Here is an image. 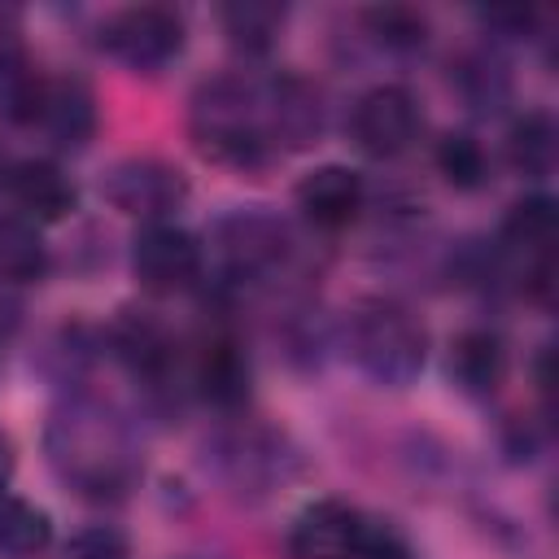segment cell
I'll list each match as a JSON object with an SVG mask.
<instances>
[{
	"label": "cell",
	"instance_id": "1",
	"mask_svg": "<svg viewBox=\"0 0 559 559\" xmlns=\"http://www.w3.org/2000/svg\"><path fill=\"white\" fill-rule=\"evenodd\" d=\"M192 135L210 162L223 166H258L271 148L266 135V92L245 79L201 83L192 96Z\"/></svg>",
	"mask_w": 559,
	"mask_h": 559
},
{
	"label": "cell",
	"instance_id": "2",
	"mask_svg": "<svg viewBox=\"0 0 559 559\" xmlns=\"http://www.w3.org/2000/svg\"><path fill=\"white\" fill-rule=\"evenodd\" d=\"M349 354L376 384L402 389L424 371L428 336H424V323L406 306L362 301L349 319Z\"/></svg>",
	"mask_w": 559,
	"mask_h": 559
},
{
	"label": "cell",
	"instance_id": "3",
	"mask_svg": "<svg viewBox=\"0 0 559 559\" xmlns=\"http://www.w3.org/2000/svg\"><path fill=\"white\" fill-rule=\"evenodd\" d=\"M105 197L114 210L144 218V223H166L183 201H188V179L179 166L162 157H122L105 175Z\"/></svg>",
	"mask_w": 559,
	"mask_h": 559
},
{
	"label": "cell",
	"instance_id": "4",
	"mask_svg": "<svg viewBox=\"0 0 559 559\" xmlns=\"http://www.w3.org/2000/svg\"><path fill=\"white\" fill-rule=\"evenodd\" d=\"M100 44L131 70H162L183 48V17L166 4H131L100 26Z\"/></svg>",
	"mask_w": 559,
	"mask_h": 559
},
{
	"label": "cell",
	"instance_id": "5",
	"mask_svg": "<svg viewBox=\"0 0 559 559\" xmlns=\"http://www.w3.org/2000/svg\"><path fill=\"white\" fill-rule=\"evenodd\" d=\"M131 271L148 293H179L201 271V245L179 223H144L131 240Z\"/></svg>",
	"mask_w": 559,
	"mask_h": 559
},
{
	"label": "cell",
	"instance_id": "6",
	"mask_svg": "<svg viewBox=\"0 0 559 559\" xmlns=\"http://www.w3.org/2000/svg\"><path fill=\"white\" fill-rule=\"evenodd\" d=\"M349 131L367 157H397L402 148H411V140L419 131V105L406 87L380 83L358 96V105L349 114Z\"/></svg>",
	"mask_w": 559,
	"mask_h": 559
},
{
	"label": "cell",
	"instance_id": "7",
	"mask_svg": "<svg viewBox=\"0 0 559 559\" xmlns=\"http://www.w3.org/2000/svg\"><path fill=\"white\" fill-rule=\"evenodd\" d=\"M367 537V520L358 507L341 498H319L301 507V515L288 528L293 559H354Z\"/></svg>",
	"mask_w": 559,
	"mask_h": 559
},
{
	"label": "cell",
	"instance_id": "8",
	"mask_svg": "<svg viewBox=\"0 0 559 559\" xmlns=\"http://www.w3.org/2000/svg\"><path fill=\"white\" fill-rule=\"evenodd\" d=\"M297 210H301L314 227H323V231L349 227V223L358 218V210H362V179H358V170L336 166V162L314 166V170L301 175V183H297Z\"/></svg>",
	"mask_w": 559,
	"mask_h": 559
},
{
	"label": "cell",
	"instance_id": "9",
	"mask_svg": "<svg viewBox=\"0 0 559 559\" xmlns=\"http://www.w3.org/2000/svg\"><path fill=\"white\" fill-rule=\"evenodd\" d=\"M35 122L61 144L83 148L96 131V96L83 79H44L35 100Z\"/></svg>",
	"mask_w": 559,
	"mask_h": 559
},
{
	"label": "cell",
	"instance_id": "10",
	"mask_svg": "<svg viewBox=\"0 0 559 559\" xmlns=\"http://www.w3.org/2000/svg\"><path fill=\"white\" fill-rule=\"evenodd\" d=\"M4 192L35 218V223H57L74 210V183L66 179V170L57 162L31 157V162H13L9 166V183Z\"/></svg>",
	"mask_w": 559,
	"mask_h": 559
},
{
	"label": "cell",
	"instance_id": "11",
	"mask_svg": "<svg viewBox=\"0 0 559 559\" xmlns=\"http://www.w3.org/2000/svg\"><path fill=\"white\" fill-rule=\"evenodd\" d=\"M223 258L236 275L271 271L284 258V227L266 214H236L223 223Z\"/></svg>",
	"mask_w": 559,
	"mask_h": 559
},
{
	"label": "cell",
	"instance_id": "12",
	"mask_svg": "<svg viewBox=\"0 0 559 559\" xmlns=\"http://www.w3.org/2000/svg\"><path fill=\"white\" fill-rule=\"evenodd\" d=\"M450 376H454V384L463 393H476V397L493 393L502 384V376H507V349H502V341L493 332H485V328L459 332L454 345H450Z\"/></svg>",
	"mask_w": 559,
	"mask_h": 559
},
{
	"label": "cell",
	"instance_id": "13",
	"mask_svg": "<svg viewBox=\"0 0 559 559\" xmlns=\"http://www.w3.org/2000/svg\"><path fill=\"white\" fill-rule=\"evenodd\" d=\"M197 389L205 402L231 411L249 397V358L231 336H214L205 341L201 358H197Z\"/></svg>",
	"mask_w": 559,
	"mask_h": 559
},
{
	"label": "cell",
	"instance_id": "14",
	"mask_svg": "<svg viewBox=\"0 0 559 559\" xmlns=\"http://www.w3.org/2000/svg\"><path fill=\"white\" fill-rule=\"evenodd\" d=\"M52 546V520L44 507L0 493V559H44Z\"/></svg>",
	"mask_w": 559,
	"mask_h": 559
},
{
	"label": "cell",
	"instance_id": "15",
	"mask_svg": "<svg viewBox=\"0 0 559 559\" xmlns=\"http://www.w3.org/2000/svg\"><path fill=\"white\" fill-rule=\"evenodd\" d=\"M555 227H559V205L550 197H524L507 210L502 218V240L520 253H533V258H550V245H555Z\"/></svg>",
	"mask_w": 559,
	"mask_h": 559
},
{
	"label": "cell",
	"instance_id": "16",
	"mask_svg": "<svg viewBox=\"0 0 559 559\" xmlns=\"http://www.w3.org/2000/svg\"><path fill=\"white\" fill-rule=\"evenodd\" d=\"M48 266L39 231L22 218H0V284H31Z\"/></svg>",
	"mask_w": 559,
	"mask_h": 559
},
{
	"label": "cell",
	"instance_id": "17",
	"mask_svg": "<svg viewBox=\"0 0 559 559\" xmlns=\"http://www.w3.org/2000/svg\"><path fill=\"white\" fill-rule=\"evenodd\" d=\"M218 17H223V31L231 35V44L245 52H266L284 26V9L271 0H236V4H223Z\"/></svg>",
	"mask_w": 559,
	"mask_h": 559
},
{
	"label": "cell",
	"instance_id": "18",
	"mask_svg": "<svg viewBox=\"0 0 559 559\" xmlns=\"http://www.w3.org/2000/svg\"><path fill=\"white\" fill-rule=\"evenodd\" d=\"M555 140L559 135H555L550 114L533 109V114L515 118V127L507 135V153H511L515 170H524V175H550V166H555Z\"/></svg>",
	"mask_w": 559,
	"mask_h": 559
},
{
	"label": "cell",
	"instance_id": "19",
	"mask_svg": "<svg viewBox=\"0 0 559 559\" xmlns=\"http://www.w3.org/2000/svg\"><path fill=\"white\" fill-rule=\"evenodd\" d=\"M114 345H118V354H122L135 371H144V376H157V371L170 362V341H166V332H162L153 319H144V314L118 319Z\"/></svg>",
	"mask_w": 559,
	"mask_h": 559
},
{
	"label": "cell",
	"instance_id": "20",
	"mask_svg": "<svg viewBox=\"0 0 559 559\" xmlns=\"http://www.w3.org/2000/svg\"><path fill=\"white\" fill-rule=\"evenodd\" d=\"M437 170L445 175V183L472 192V188L485 183V175H489V157H485V148H480L476 135H467V131H450V135L437 144Z\"/></svg>",
	"mask_w": 559,
	"mask_h": 559
},
{
	"label": "cell",
	"instance_id": "21",
	"mask_svg": "<svg viewBox=\"0 0 559 559\" xmlns=\"http://www.w3.org/2000/svg\"><path fill=\"white\" fill-rule=\"evenodd\" d=\"M362 17H367L371 35L380 44H389V48H419L428 39V17L419 9H411V4H376Z\"/></svg>",
	"mask_w": 559,
	"mask_h": 559
},
{
	"label": "cell",
	"instance_id": "22",
	"mask_svg": "<svg viewBox=\"0 0 559 559\" xmlns=\"http://www.w3.org/2000/svg\"><path fill=\"white\" fill-rule=\"evenodd\" d=\"M61 559H131V550H127V537H122L118 528L96 524V528L74 533V537L66 542Z\"/></svg>",
	"mask_w": 559,
	"mask_h": 559
},
{
	"label": "cell",
	"instance_id": "23",
	"mask_svg": "<svg viewBox=\"0 0 559 559\" xmlns=\"http://www.w3.org/2000/svg\"><path fill=\"white\" fill-rule=\"evenodd\" d=\"M354 559H415V555H411V546H406L393 528H376V524H367V537H362V546H358Z\"/></svg>",
	"mask_w": 559,
	"mask_h": 559
},
{
	"label": "cell",
	"instance_id": "24",
	"mask_svg": "<svg viewBox=\"0 0 559 559\" xmlns=\"http://www.w3.org/2000/svg\"><path fill=\"white\" fill-rule=\"evenodd\" d=\"M9 463H13V459H9V441L0 437V485H4V476H9Z\"/></svg>",
	"mask_w": 559,
	"mask_h": 559
},
{
	"label": "cell",
	"instance_id": "25",
	"mask_svg": "<svg viewBox=\"0 0 559 559\" xmlns=\"http://www.w3.org/2000/svg\"><path fill=\"white\" fill-rule=\"evenodd\" d=\"M4 183H9V166H0V188H4Z\"/></svg>",
	"mask_w": 559,
	"mask_h": 559
}]
</instances>
